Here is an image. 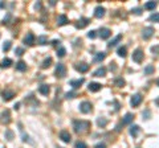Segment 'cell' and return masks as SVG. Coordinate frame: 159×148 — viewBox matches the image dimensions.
<instances>
[{
	"instance_id": "obj_1",
	"label": "cell",
	"mask_w": 159,
	"mask_h": 148,
	"mask_svg": "<svg viewBox=\"0 0 159 148\" xmlns=\"http://www.w3.org/2000/svg\"><path fill=\"white\" fill-rule=\"evenodd\" d=\"M90 126L92 124H90V122H88V120H74L73 122V128L77 134L86 132V131L90 128Z\"/></svg>"
},
{
	"instance_id": "obj_2",
	"label": "cell",
	"mask_w": 159,
	"mask_h": 148,
	"mask_svg": "<svg viewBox=\"0 0 159 148\" xmlns=\"http://www.w3.org/2000/svg\"><path fill=\"white\" fill-rule=\"evenodd\" d=\"M143 58H144L143 50L139 49V48L134 50V53H133V61H135L137 64H141V62L143 61Z\"/></svg>"
},
{
	"instance_id": "obj_3",
	"label": "cell",
	"mask_w": 159,
	"mask_h": 148,
	"mask_svg": "<svg viewBox=\"0 0 159 148\" xmlns=\"http://www.w3.org/2000/svg\"><path fill=\"white\" fill-rule=\"evenodd\" d=\"M92 110H93V105L90 102H88V101H84L80 105V111H81L82 114H89Z\"/></svg>"
},
{
	"instance_id": "obj_4",
	"label": "cell",
	"mask_w": 159,
	"mask_h": 148,
	"mask_svg": "<svg viewBox=\"0 0 159 148\" xmlns=\"http://www.w3.org/2000/svg\"><path fill=\"white\" fill-rule=\"evenodd\" d=\"M54 74H56V77H58V78H64V77L66 76V68H65V65H64V64H57Z\"/></svg>"
},
{
	"instance_id": "obj_5",
	"label": "cell",
	"mask_w": 159,
	"mask_h": 148,
	"mask_svg": "<svg viewBox=\"0 0 159 148\" xmlns=\"http://www.w3.org/2000/svg\"><path fill=\"white\" fill-rule=\"evenodd\" d=\"M9 122H11V111L4 110L0 115V123L1 124H9Z\"/></svg>"
},
{
	"instance_id": "obj_6",
	"label": "cell",
	"mask_w": 159,
	"mask_h": 148,
	"mask_svg": "<svg viewBox=\"0 0 159 148\" xmlns=\"http://www.w3.org/2000/svg\"><path fill=\"white\" fill-rule=\"evenodd\" d=\"M142 95L141 94H135V95H133L131 97V101H130V105H131L133 107H138L142 103Z\"/></svg>"
},
{
	"instance_id": "obj_7",
	"label": "cell",
	"mask_w": 159,
	"mask_h": 148,
	"mask_svg": "<svg viewBox=\"0 0 159 148\" xmlns=\"http://www.w3.org/2000/svg\"><path fill=\"white\" fill-rule=\"evenodd\" d=\"M74 69L80 73H86L89 70V65L85 64V62H78V64L74 65Z\"/></svg>"
},
{
	"instance_id": "obj_8",
	"label": "cell",
	"mask_w": 159,
	"mask_h": 148,
	"mask_svg": "<svg viewBox=\"0 0 159 148\" xmlns=\"http://www.w3.org/2000/svg\"><path fill=\"white\" fill-rule=\"evenodd\" d=\"M152 34H154V28H151V27L143 28V30H142V37H143L144 40H148Z\"/></svg>"
},
{
	"instance_id": "obj_9",
	"label": "cell",
	"mask_w": 159,
	"mask_h": 148,
	"mask_svg": "<svg viewBox=\"0 0 159 148\" xmlns=\"http://www.w3.org/2000/svg\"><path fill=\"white\" fill-rule=\"evenodd\" d=\"M35 41H36V37L33 33H28L27 36H25V38H24V44H27V45H29V46L35 45Z\"/></svg>"
},
{
	"instance_id": "obj_10",
	"label": "cell",
	"mask_w": 159,
	"mask_h": 148,
	"mask_svg": "<svg viewBox=\"0 0 159 148\" xmlns=\"http://www.w3.org/2000/svg\"><path fill=\"white\" fill-rule=\"evenodd\" d=\"M90 23V19H86V17H82V19H80L76 23V28H78V29H82V28H85L88 24Z\"/></svg>"
},
{
	"instance_id": "obj_11",
	"label": "cell",
	"mask_w": 159,
	"mask_h": 148,
	"mask_svg": "<svg viewBox=\"0 0 159 148\" xmlns=\"http://www.w3.org/2000/svg\"><path fill=\"white\" fill-rule=\"evenodd\" d=\"M60 139H61L64 143H69V141L72 140V136H70V134L68 132V131H65V130H64V131H61V132H60Z\"/></svg>"
},
{
	"instance_id": "obj_12",
	"label": "cell",
	"mask_w": 159,
	"mask_h": 148,
	"mask_svg": "<svg viewBox=\"0 0 159 148\" xmlns=\"http://www.w3.org/2000/svg\"><path fill=\"white\" fill-rule=\"evenodd\" d=\"M100 36H101V38L106 40V38H109L111 36V30L109 29V28H101L100 29Z\"/></svg>"
},
{
	"instance_id": "obj_13",
	"label": "cell",
	"mask_w": 159,
	"mask_h": 148,
	"mask_svg": "<svg viewBox=\"0 0 159 148\" xmlns=\"http://www.w3.org/2000/svg\"><path fill=\"white\" fill-rule=\"evenodd\" d=\"M94 16L97 17V19H101L105 16V8L101 7V5H98L96 9H94Z\"/></svg>"
},
{
	"instance_id": "obj_14",
	"label": "cell",
	"mask_w": 159,
	"mask_h": 148,
	"mask_svg": "<svg viewBox=\"0 0 159 148\" xmlns=\"http://www.w3.org/2000/svg\"><path fill=\"white\" fill-rule=\"evenodd\" d=\"M102 87L101 84H97V82H92V84H89V86H88V89H89V91H92V93H97V91H100Z\"/></svg>"
},
{
	"instance_id": "obj_15",
	"label": "cell",
	"mask_w": 159,
	"mask_h": 148,
	"mask_svg": "<svg viewBox=\"0 0 159 148\" xmlns=\"http://www.w3.org/2000/svg\"><path fill=\"white\" fill-rule=\"evenodd\" d=\"M133 120H134V114L127 112V114L125 115V118L122 119V126H123V124H130Z\"/></svg>"
},
{
	"instance_id": "obj_16",
	"label": "cell",
	"mask_w": 159,
	"mask_h": 148,
	"mask_svg": "<svg viewBox=\"0 0 159 148\" xmlns=\"http://www.w3.org/2000/svg\"><path fill=\"white\" fill-rule=\"evenodd\" d=\"M84 82H85V81H84V78H80V80H72L69 84H70V86H72L73 89H78L82 84H84Z\"/></svg>"
},
{
	"instance_id": "obj_17",
	"label": "cell",
	"mask_w": 159,
	"mask_h": 148,
	"mask_svg": "<svg viewBox=\"0 0 159 148\" xmlns=\"http://www.w3.org/2000/svg\"><path fill=\"white\" fill-rule=\"evenodd\" d=\"M13 97H15V91L13 90H5L3 93V99L4 101H11Z\"/></svg>"
},
{
	"instance_id": "obj_18",
	"label": "cell",
	"mask_w": 159,
	"mask_h": 148,
	"mask_svg": "<svg viewBox=\"0 0 159 148\" xmlns=\"http://www.w3.org/2000/svg\"><path fill=\"white\" fill-rule=\"evenodd\" d=\"M39 91H40V94L48 95L49 93H51V86H49V85H41V86L39 87Z\"/></svg>"
},
{
	"instance_id": "obj_19",
	"label": "cell",
	"mask_w": 159,
	"mask_h": 148,
	"mask_svg": "<svg viewBox=\"0 0 159 148\" xmlns=\"http://www.w3.org/2000/svg\"><path fill=\"white\" fill-rule=\"evenodd\" d=\"M105 58H106V53H105V52H100V53H97L96 56H94L93 62H101V61H104Z\"/></svg>"
},
{
	"instance_id": "obj_20",
	"label": "cell",
	"mask_w": 159,
	"mask_h": 148,
	"mask_svg": "<svg viewBox=\"0 0 159 148\" xmlns=\"http://www.w3.org/2000/svg\"><path fill=\"white\" fill-rule=\"evenodd\" d=\"M121 40H122V34H118L117 37H114V38L111 40V41L109 42V44H108V46H109V48H113V46H115L117 44H118V42L121 41Z\"/></svg>"
},
{
	"instance_id": "obj_21",
	"label": "cell",
	"mask_w": 159,
	"mask_h": 148,
	"mask_svg": "<svg viewBox=\"0 0 159 148\" xmlns=\"http://www.w3.org/2000/svg\"><path fill=\"white\" fill-rule=\"evenodd\" d=\"M94 77H105L106 76V69L105 68H98L96 72L93 73Z\"/></svg>"
},
{
	"instance_id": "obj_22",
	"label": "cell",
	"mask_w": 159,
	"mask_h": 148,
	"mask_svg": "<svg viewBox=\"0 0 159 148\" xmlns=\"http://www.w3.org/2000/svg\"><path fill=\"white\" fill-rule=\"evenodd\" d=\"M16 70H19V72H25L27 70V65L24 61H19L17 64H16Z\"/></svg>"
},
{
	"instance_id": "obj_23",
	"label": "cell",
	"mask_w": 159,
	"mask_h": 148,
	"mask_svg": "<svg viewBox=\"0 0 159 148\" xmlns=\"http://www.w3.org/2000/svg\"><path fill=\"white\" fill-rule=\"evenodd\" d=\"M66 23H68V17H66L65 15H60L57 17V24L58 25H65Z\"/></svg>"
},
{
	"instance_id": "obj_24",
	"label": "cell",
	"mask_w": 159,
	"mask_h": 148,
	"mask_svg": "<svg viewBox=\"0 0 159 148\" xmlns=\"http://www.w3.org/2000/svg\"><path fill=\"white\" fill-rule=\"evenodd\" d=\"M138 134H139V127H138V126H131V127H130V135H131V136H138Z\"/></svg>"
},
{
	"instance_id": "obj_25",
	"label": "cell",
	"mask_w": 159,
	"mask_h": 148,
	"mask_svg": "<svg viewBox=\"0 0 159 148\" xmlns=\"http://www.w3.org/2000/svg\"><path fill=\"white\" fill-rule=\"evenodd\" d=\"M37 44H40V45H47L48 44V37L47 36H39L37 37Z\"/></svg>"
},
{
	"instance_id": "obj_26",
	"label": "cell",
	"mask_w": 159,
	"mask_h": 148,
	"mask_svg": "<svg viewBox=\"0 0 159 148\" xmlns=\"http://www.w3.org/2000/svg\"><path fill=\"white\" fill-rule=\"evenodd\" d=\"M117 54H118L119 57H126V54H127V49H126L125 46H121V48H118V50H117Z\"/></svg>"
},
{
	"instance_id": "obj_27",
	"label": "cell",
	"mask_w": 159,
	"mask_h": 148,
	"mask_svg": "<svg viewBox=\"0 0 159 148\" xmlns=\"http://www.w3.org/2000/svg\"><path fill=\"white\" fill-rule=\"evenodd\" d=\"M11 65H12V60H11V58H4V60L1 61L0 66H1V68H9Z\"/></svg>"
},
{
	"instance_id": "obj_28",
	"label": "cell",
	"mask_w": 159,
	"mask_h": 148,
	"mask_svg": "<svg viewBox=\"0 0 159 148\" xmlns=\"http://www.w3.org/2000/svg\"><path fill=\"white\" fill-rule=\"evenodd\" d=\"M52 58L51 57H48V58H45V60L43 61V64H41V68L43 69H47V68H49V66H51L52 65Z\"/></svg>"
},
{
	"instance_id": "obj_29",
	"label": "cell",
	"mask_w": 159,
	"mask_h": 148,
	"mask_svg": "<svg viewBox=\"0 0 159 148\" xmlns=\"http://www.w3.org/2000/svg\"><path fill=\"white\" fill-rule=\"evenodd\" d=\"M154 70H155V69H154L152 65H147V66L144 68V74H146V76H150V74L154 73Z\"/></svg>"
},
{
	"instance_id": "obj_30",
	"label": "cell",
	"mask_w": 159,
	"mask_h": 148,
	"mask_svg": "<svg viewBox=\"0 0 159 148\" xmlns=\"http://www.w3.org/2000/svg\"><path fill=\"white\" fill-rule=\"evenodd\" d=\"M114 85H115V86H118V87H122V86H125V80H123V78H115Z\"/></svg>"
},
{
	"instance_id": "obj_31",
	"label": "cell",
	"mask_w": 159,
	"mask_h": 148,
	"mask_svg": "<svg viewBox=\"0 0 159 148\" xmlns=\"http://www.w3.org/2000/svg\"><path fill=\"white\" fill-rule=\"evenodd\" d=\"M97 124L100 126V127H105V126L108 124V119H105V118H98L97 119Z\"/></svg>"
},
{
	"instance_id": "obj_32",
	"label": "cell",
	"mask_w": 159,
	"mask_h": 148,
	"mask_svg": "<svg viewBox=\"0 0 159 148\" xmlns=\"http://www.w3.org/2000/svg\"><path fill=\"white\" fill-rule=\"evenodd\" d=\"M65 54H66V49L64 48V46H60V48L57 49V56L58 57H64Z\"/></svg>"
},
{
	"instance_id": "obj_33",
	"label": "cell",
	"mask_w": 159,
	"mask_h": 148,
	"mask_svg": "<svg viewBox=\"0 0 159 148\" xmlns=\"http://www.w3.org/2000/svg\"><path fill=\"white\" fill-rule=\"evenodd\" d=\"M155 7H156L155 1H147V3L144 4V8H146V9H154Z\"/></svg>"
},
{
	"instance_id": "obj_34",
	"label": "cell",
	"mask_w": 159,
	"mask_h": 148,
	"mask_svg": "<svg viewBox=\"0 0 159 148\" xmlns=\"http://www.w3.org/2000/svg\"><path fill=\"white\" fill-rule=\"evenodd\" d=\"M77 97V94H76V91H69V93H66L65 94V98L66 99H73Z\"/></svg>"
},
{
	"instance_id": "obj_35",
	"label": "cell",
	"mask_w": 159,
	"mask_h": 148,
	"mask_svg": "<svg viewBox=\"0 0 159 148\" xmlns=\"http://www.w3.org/2000/svg\"><path fill=\"white\" fill-rule=\"evenodd\" d=\"M5 139H8V140H12L13 139V132H12L11 130H7L5 131Z\"/></svg>"
},
{
	"instance_id": "obj_36",
	"label": "cell",
	"mask_w": 159,
	"mask_h": 148,
	"mask_svg": "<svg viewBox=\"0 0 159 148\" xmlns=\"http://www.w3.org/2000/svg\"><path fill=\"white\" fill-rule=\"evenodd\" d=\"M150 20L154 21V23H159V13H152V15L150 16Z\"/></svg>"
},
{
	"instance_id": "obj_37",
	"label": "cell",
	"mask_w": 159,
	"mask_h": 148,
	"mask_svg": "<svg viewBox=\"0 0 159 148\" xmlns=\"http://www.w3.org/2000/svg\"><path fill=\"white\" fill-rule=\"evenodd\" d=\"M9 49H11V41L4 42V45H3V50H4V52H8Z\"/></svg>"
},
{
	"instance_id": "obj_38",
	"label": "cell",
	"mask_w": 159,
	"mask_h": 148,
	"mask_svg": "<svg viewBox=\"0 0 159 148\" xmlns=\"http://www.w3.org/2000/svg\"><path fill=\"white\" fill-rule=\"evenodd\" d=\"M76 148H88V145H86V143H84V141H77V143H76Z\"/></svg>"
},
{
	"instance_id": "obj_39",
	"label": "cell",
	"mask_w": 159,
	"mask_h": 148,
	"mask_svg": "<svg viewBox=\"0 0 159 148\" xmlns=\"http://www.w3.org/2000/svg\"><path fill=\"white\" fill-rule=\"evenodd\" d=\"M88 37L89 38H96L97 37V32H96V30H90L89 33H88Z\"/></svg>"
},
{
	"instance_id": "obj_40",
	"label": "cell",
	"mask_w": 159,
	"mask_h": 148,
	"mask_svg": "<svg viewBox=\"0 0 159 148\" xmlns=\"http://www.w3.org/2000/svg\"><path fill=\"white\" fill-rule=\"evenodd\" d=\"M142 116H143L144 119H148V118H150V110H144L143 112H142Z\"/></svg>"
},
{
	"instance_id": "obj_41",
	"label": "cell",
	"mask_w": 159,
	"mask_h": 148,
	"mask_svg": "<svg viewBox=\"0 0 159 148\" xmlns=\"http://www.w3.org/2000/svg\"><path fill=\"white\" fill-rule=\"evenodd\" d=\"M15 53L17 54V56H21V54L24 53V49H23V48H16V49H15Z\"/></svg>"
},
{
	"instance_id": "obj_42",
	"label": "cell",
	"mask_w": 159,
	"mask_h": 148,
	"mask_svg": "<svg viewBox=\"0 0 159 148\" xmlns=\"http://www.w3.org/2000/svg\"><path fill=\"white\" fill-rule=\"evenodd\" d=\"M131 12L134 15H141V13H142V8H134Z\"/></svg>"
},
{
	"instance_id": "obj_43",
	"label": "cell",
	"mask_w": 159,
	"mask_h": 148,
	"mask_svg": "<svg viewBox=\"0 0 159 148\" xmlns=\"http://www.w3.org/2000/svg\"><path fill=\"white\" fill-rule=\"evenodd\" d=\"M151 52H152L154 54H159V45L152 46V48H151Z\"/></svg>"
},
{
	"instance_id": "obj_44",
	"label": "cell",
	"mask_w": 159,
	"mask_h": 148,
	"mask_svg": "<svg viewBox=\"0 0 159 148\" xmlns=\"http://www.w3.org/2000/svg\"><path fill=\"white\" fill-rule=\"evenodd\" d=\"M94 148H106V145L104 144V143H98V144H96Z\"/></svg>"
},
{
	"instance_id": "obj_45",
	"label": "cell",
	"mask_w": 159,
	"mask_h": 148,
	"mask_svg": "<svg viewBox=\"0 0 159 148\" xmlns=\"http://www.w3.org/2000/svg\"><path fill=\"white\" fill-rule=\"evenodd\" d=\"M28 140H29V136L25 135V134H23V141H28Z\"/></svg>"
},
{
	"instance_id": "obj_46",
	"label": "cell",
	"mask_w": 159,
	"mask_h": 148,
	"mask_svg": "<svg viewBox=\"0 0 159 148\" xmlns=\"http://www.w3.org/2000/svg\"><path fill=\"white\" fill-rule=\"evenodd\" d=\"M19 107H20V103H16L15 106H13V109H15V110H19Z\"/></svg>"
},
{
	"instance_id": "obj_47",
	"label": "cell",
	"mask_w": 159,
	"mask_h": 148,
	"mask_svg": "<svg viewBox=\"0 0 159 148\" xmlns=\"http://www.w3.org/2000/svg\"><path fill=\"white\" fill-rule=\"evenodd\" d=\"M57 44H60V41H57V40H54V41L52 42V45H54V46L57 45Z\"/></svg>"
},
{
	"instance_id": "obj_48",
	"label": "cell",
	"mask_w": 159,
	"mask_h": 148,
	"mask_svg": "<svg viewBox=\"0 0 159 148\" xmlns=\"http://www.w3.org/2000/svg\"><path fill=\"white\" fill-rule=\"evenodd\" d=\"M4 7H5V4H4L3 1H0V8H4Z\"/></svg>"
},
{
	"instance_id": "obj_49",
	"label": "cell",
	"mask_w": 159,
	"mask_h": 148,
	"mask_svg": "<svg viewBox=\"0 0 159 148\" xmlns=\"http://www.w3.org/2000/svg\"><path fill=\"white\" fill-rule=\"evenodd\" d=\"M155 102H156V105L159 106V98H156V101H155Z\"/></svg>"
},
{
	"instance_id": "obj_50",
	"label": "cell",
	"mask_w": 159,
	"mask_h": 148,
	"mask_svg": "<svg viewBox=\"0 0 159 148\" xmlns=\"http://www.w3.org/2000/svg\"><path fill=\"white\" fill-rule=\"evenodd\" d=\"M156 84H158V86H159V80H158V81H156Z\"/></svg>"
}]
</instances>
